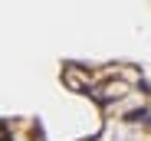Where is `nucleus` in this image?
<instances>
[{"instance_id": "nucleus-1", "label": "nucleus", "mask_w": 151, "mask_h": 141, "mask_svg": "<svg viewBox=\"0 0 151 141\" xmlns=\"http://www.w3.org/2000/svg\"><path fill=\"white\" fill-rule=\"evenodd\" d=\"M145 118H148V112H145V108H135V112L125 115V122H145Z\"/></svg>"}]
</instances>
